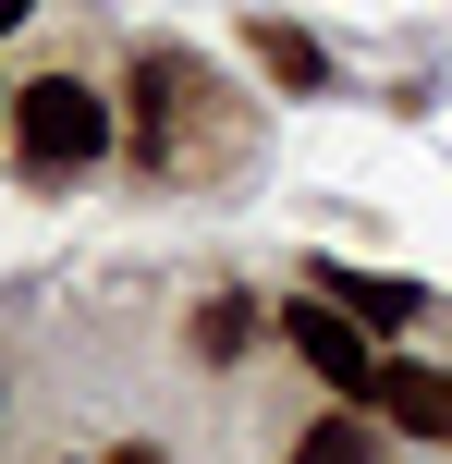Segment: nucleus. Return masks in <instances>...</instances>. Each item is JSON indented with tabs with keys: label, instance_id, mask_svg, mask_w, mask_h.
Segmentation results:
<instances>
[{
	"label": "nucleus",
	"instance_id": "nucleus-1",
	"mask_svg": "<svg viewBox=\"0 0 452 464\" xmlns=\"http://www.w3.org/2000/svg\"><path fill=\"white\" fill-rule=\"evenodd\" d=\"M98 147H111V98H98L86 73H37V86H13V160H24V184H73Z\"/></svg>",
	"mask_w": 452,
	"mask_h": 464
},
{
	"label": "nucleus",
	"instance_id": "nucleus-2",
	"mask_svg": "<svg viewBox=\"0 0 452 464\" xmlns=\"http://www.w3.org/2000/svg\"><path fill=\"white\" fill-rule=\"evenodd\" d=\"M208 62L196 49H147L135 62V122H147V171H184V160H220V135H208Z\"/></svg>",
	"mask_w": 452,
	"mask_h": 464
},
{
	"label": "nucleus",
	"instance_id": "nucleus-3",
	"mask_svg": "<svg viewBox=\"0 0 452 464\" xmlns=\"http://www.w3.org/2000/svg\"><path fill=\"white\" fill-rule=\"evenodd\" d=\"M282 343L306 354V367L331 379L342 403H380V330H355L331 294H293V305H282Z\"/></svg>",
	"mask_w": 452,
	"mask_h": 464
},
{
	"label": "nucleus",
	"instance_id": "nucleus-4",
	"mask_svg": "<svg viewBox=\"0 0 452 464\" xmlns=\"http://www.w3.org/2000/svg\"><path fill=\"white\" fill-rule=\"evenodd\" d=\"M380 428H404V440H452V379L416 367V354H380Z\"/></svg>",
	"mask_w": 452,
	"mask_h": 464
},
{
	"label": "nucleus",
	"instance_id": "nucleus-5",
	"mask_svg": "<svg viewBox=\"0 0 452 464\" xmlns=\"http://www.w3.org/2000/svg\"><path fill=\"white\" fill-rule=\"evenodd\" d=\"M318 294H331V305H342L355 330H404L416 305H428L416 281H367V269H318Z\"/></svg>",
	"mask_w": 452,
	"mask_h": 464
},
{
	"label": "nucleus",
	"instance_id": "nucleus-6",
	"mask_svg": "<svg viewBox=\"0 0 452 464\" xmlns=\"http://www.w3.org/2000/svg\"><path fill=\"white\" fill-rule=\"evenodd\" d=\"M282 464H380V428H367V403H342V416H318L306 440H293Z\"/></svg>",
	"mask_w": 452,
	"mask_h": 464
},
{
	"label": "nucleus",
	"instance_id": "nucleus-7",
	"mask_svg": "<svg viewBox=\"0 0 452 464\" xmlns=\"http://www.w3.org/2000/svg\"><path fill=\"white\" fill-rule=\"evenodd\" d=\"M257 62L282 73V86H306V98L331 86V62H318V37H306V24H282V13H257Z\"/></svg>",
	"mask_w": 452,
	"mask_h": 464
},
{
	"label": "nucleus",
	"instance_id": "nucleus-8",
	"mask_svg": "<svg viewBox=\"0 0 452 464\" xmlns=\"http://www.w3.org/2000/svg\"><path fill=\"white\" fill-rule=\"evenodd\" d=\"M245 343H257V305H245V294H208V305H196V354H208V367H233Z\"/></svg>",
	"mask_w": 452,
	"mask_h": 464
},
{
	"label": "nucleus",
	"instance_id": "nucleus-9",
	"mask_svg": "<svg viewBox=\"0 0 452 464\" xmlns=\"http://www.w3.org/2000/svg\"><path fill=\"white\" fill-rule=\"evenodd\" d=\"M24 13H37V0H0V37H13V24H24Z\"/></svg>",
	"mask_w": 452,
	"mask_h": 464
},
{
	"label": "nucleus",
	"instance_id": "nucleus-10",
	"mask_svg": "<svg viewBox=\"0 0 452 464\" xmlns=\"http://www.w3.org/2000/svg\"><path fill=\"white\" fill-rule=\"evenodd\" d=\"M0 122H13V86H0Z\"/></svg>",
	"mask_w": 452,
	"mask_h": 464
},
{
	"label": "nucleus",
	"instance_id": "nucleus-11",
	"mask_svg": "<svg viewBox=\"0 0 452 464\" xmlns=\"http://www.w3.org/2000/svg\"><path fill=\"white\" fill-rule=\"evenodd\" d=\"M122 464H147V452H122Z\"/></svg>",
	"mask_w": 452,
	"mask_h": 464
}]
</instances>
